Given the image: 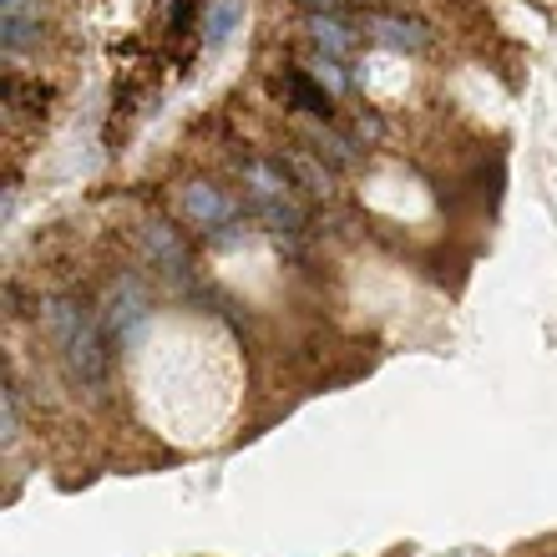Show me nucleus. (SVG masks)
I'll list each match as a JSON object with an SVG mask.
<instances>
[{
    "label": "nucleus",
    "instance_id": "obj_7",
    "mask_svg": "<svg viewBox=\"0 0 557 557\" xmlns=\"http://www.w3.org/2000/svg\"><path fill=\"white\" fill-rule=\"evenodd\" d=\"M375 41L391 46V51H421L425 30L416 21H375Z\"/></svg>",
    "mask_w": 557,
    "mask_h": 557
},
{
    "label": "nucleus",
    "instance_id": "obj_2",
    "mask_svg": "<svg viewBox=\"0 0 557 557\" xmlns=\"http://www.w3.org/2000/svg\"><path fill=\"white\" fill-rule=\"evenodd\" d=\"M102 324H107V335L117 339L122 350L143 339V330L152 324V299H147V289L137 284V278H117V284L107 289V299H102Z\"/></svg>",
    "mask_w": 557,
    "mask_h": 557
},
{
    "label": "nucleus",
    "instance_id": "obj_10",
    "mask_svg": "<svg viewBox=\"0 0 557 557\" xmlns=\"http://www.w3.org/2000/svg\"><path fill=\"white\" fill-rule=\"evenodd\" d=\"M0 21H41L36 0H0Z\"/></svg>",
    "mask_w": 557,
    "mask_h": 557
},
{
    "label": "nucleus",
    "instance_id": "obj_8",
    "mask_svg": "<svg viewBox=\"0 0 557 557\" xmlns=\"http://www.w3.org/2000/svg\"><path fill=\"white\" fill-rule=\"evenodd\" d=\"M289 97L305 107V112H314V117H330V91L314 87L305 72H289Z\"/></svg>",
    "mask_w": 557,
    "mask_h": 557
},
{
    "label": "nucleus",
    "instance_id": "obj_9",
    "mask_svg": "<svg viewBox=\"0 0 557 557\" xmlns=\"http://www.w3.org/2000/svg\"><path fill=\"white\" fill-rule=\"evenodd\" d=\"M314 41L324 46V51H335V57H345V51H350L355 46V36L350 30H345V21H330V15H314Z\"/></svg>",
    "mask_w": 557,
    "mask_h": 557
},
{
    "label": "nucleus",
    "instance_id": "obj_4",
    "mask_svg": "<svg viewBox=\"0 0 557 557\" xmlns=\"http://www.w3.org/2000/svg\"><path fill=\"white\" fill-rule=\"evenodd\" d=\"M143 244H147V259H152V264L173 269V274H188V249H183V238H177L168 223H147Z\"/></svg>",
    "mask_w": 557,
    "mask_h": 557
},
{
    "label": "nucleus",
    "instance_id": "obj_12",
    "mask_svg": "<svg viewBox=\"0 0 557 557\" xmlns=\"http://www.w3.org/2000/svg\"><path fill=\"white\" fill-rule=\"evenodd\" d=\"M0 436H15V391H0Z\"/></svg>",
    "mask_w": 557,
    "mask_h": 557
},
{
    "label": "nucleus",
    "instance_id": "obj_13",
    "mask_svg": "<svg viewBox=\"0 0 557 557\" xmlns=\"http://www.w3.org/2000/svg\"><path fill=\"white\" fill-rule=\"evenodd\" d=\"M305 5H335V0H305Z\"/></svg>",
    "mask_w": 557,
    "mask_h": 557
},
{
    "label": "nucleus",
    "instance_id": "obj_1",
    "mask_svg": "<svg viewBox=\"0 0 557 557\" xmlns=\"http://www.w3.org/2000/svg\"><path fill=\"white\" fill-rule=\"evenodd\" d=\"M41 324H46V335H51V345H57L66 375H72L82 391H102V385H107L102 324L91 320L76 299H46V305H41Z\"/></svg>",
    "mask_w": 557,
    "mask_h": 557
},
{
    "label": "nucleus",
    "instance_id": "obj_3",
    "mask_svg": "<svg viewBox=\"0 0 557 557\" xmlns=\"http://www.w3.org/2000/svg\"><path fill=\"white\" fill-rule=\"evenodd\" d=\"M234 213H238V203L223 188H213V183H193V188H183V219H188L193 228H228Z\"/></svg>",
    "mask_w": 557,
    "mask_h": 557
},
{
    "label": "nucleus",
    "instance_id": "obj_6",
    "mask_svg": "<svg viewBox=\"0 0 557 557\" xmlns=\"http://www.w3.org/2000/svg\"><path fill=\"white\" fill-rule=\"evenodd\" d=\"M244 183L253 188V203H278V198H289V177L278 173V168H269V162H249L244 168Z\"/></svg>",
    "mask_w": 557,
    "mask_h": 557
},
{
    "label": "nucleus",
    "instance_id": "obj_11",
    "mask_svg": "<svg viewBox=\"0 0 557 557\" xmlns=\"http://www.w3.org/2000/svg\"><path fill=\"white\" fill-rule=\"evenodd\" d=\"M294 168H299V177L309 183V193H330V173H324V168H320L314 158H299Z\"/></svg>",
    "mask_w": 557,
    "mask_h": 557
},
{
    "label": "nucleus",
    "instance_id": "obj_5",
    "mask_svg": "<svg viewBox=\"0 0 557 557\" xmlns=\"http://www.w3.org/2000/svg\"><path fill=\"white\" fill-rule=\"evenodd\" d=\"M244 21V0H213L203 15V46H223Z\"/></svg>",
    "mask_w": 557,
    "mask_h": 557
}]
</instances>
